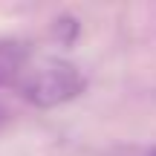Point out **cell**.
<instances>
[{
  "instance_id": "6da1fadb",
  "label": "cell",
  "mask_w": 156,
  "mask_h": 156,
  "mask_svg": "<svg viewBox=\"0 0 156 156\" xmlns=\"http://www.w3.org/2000/svg\"><path fill=\"white\" fill-rule=\"evenodd\" d=\"M87 87V73L78 64L58 55H41L29 58L17 78V90L32 107L52 110V107L69 104L73 98L84 93Z\"/></svg>"
},
{
  "instance_id": "7a4b0ae2",
  "label": "cell",
  "mask_w": 156,
  "mask_h": 156,
  "mask_svg": "<svg viewBox=\"0 0 156 156\" xmlns=\"http://www.w3.org/2000/svg\"><path fill=\"white\" fill-rule=\"evenodd\" d=\"M26 61H29V49L20 41H12V38L0 41V87L17 84Z\"/></svg>"
},
{
  "instance_id": "3957f363",
  "label": "cell",
  "mask_w": 156,
  "mask_h": 156,
  "mask_svg": "<svg viewBox=\"0 0 156 156\" xmlns=\"http://www.w3.org/2000/svg\"><path fill=\"white\" fill-rule=\"evenodd\" d=\"M107 156H156V145H119Z\"/></svg>"
},
{
  "instance_id": "277c9868",
  "label": "cell",
  "mask_w": 156,
  "mask_h": 156,
  "mask_svg": "<svg viewBox=\"0 0 156 156\" xmlns=\"http://www.w3.org/2000/svg\"><path fill=\"white\" fill-rule=\"evenodd\" d=\"M6 124H9V110H6V107L0 104V130H3Z\"/></svg>"
}]
</instances>
